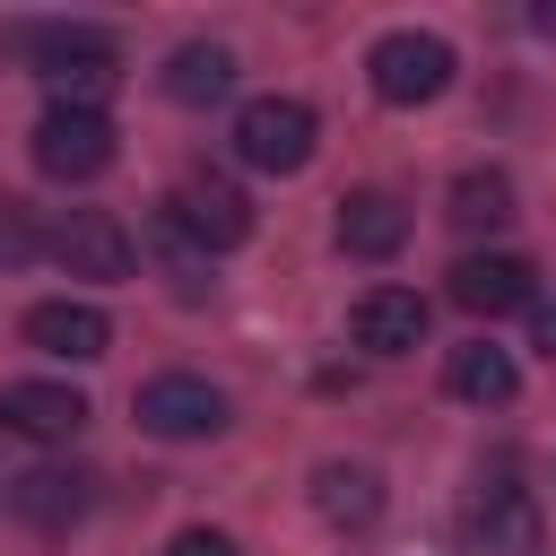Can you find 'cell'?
I'll use <instances>...</instances> for the list:
<instances>
[{"label":"cell","mask_w":556,"mask_h":556,"mask_svg":"<svg viewBox=\"0 0 556 556\" xmlns=\"http://www.w3.org/2000/svg\"><path fill=\"white\" fill-rule=\"evenodd\" d=\"M339 243H348L356 261H391V252L408 243V208H400L391 191H348V200H339Z\"/></svg>","instance_id":"cell-14"},{"label":"cell","mask_w":556,"mask_h":556,"mask_svg":"<svg viewBox=\"0 0 556 556\" xmlns=\"http://www.w3.org/2000/svg\"><path fill=\"white\" fill-rule=\"evenodd\" d=\"M443 382H452V400H478V408H504V400L521 391V365H513L504 348H486V339H469V348H452V365H443Z\"/></svg>","instance_id":"cell-16"},{"label":"cell","mask_w":556,"mask_h":556,"mask_svg":"<svg viewBox=\"0 0 556 556\" xmlns=\"http://www.w3.org/2000/svg\"><path fill=\"white\" fill-rule=\"evenodd\" d=\"M52 261H61L70 278H130L139 243H130L122 217H104V208H70V217L52 226Z\"/></svg>","instance_id":"cell-6"},{"label":"cell","mask_w":556,"mask_h":556,"mask_svg":"<svg viewBox=\"0 0 556 556\" xmlns=\"http://www.w3.org/2000/svg\"><path fill=\"white\" fill-rule=\"evenodd\" d=\"M365 78L382 104H434L452 87V43L443 35H417V26H391L374 52H365Z\"/></svg>","instance_id":"cell-3"},{"label":"cell","mask_w":556,"mask_h":556,"mask_svg":"<svg viewBox=\"0 0 556 556\" xmlns=\"http://www.w3.org/2000/svg\"><path fill=\"white\" fill-rule=\"evenodd\" d=\"M139 426L165 434V443H191V434H217L226 426V391L200 382V374H156L139 391Z\"/></svg>","instance_id":"cell-7"},{"label":"cell","mask_w":556,"mask_h":556,"mask_svg":"<svg viewBox=\"0 0 556 556\" xmlns=\"http://www.w3.org/2000/svg\"><path fill=\"white\" fill-rule=\"evenodd\" d=\"M174 226L200 243V252H235L252 235V200L226 182V174H182L174 182Z\"/></svg>","instance_id":"cell-5"},{"label":"cell","mask_w":556,"mask_h":556,"mask_svg":"<svg viewBox=\"0 0 556 556\" xmlns=\"http://www.w3.org/2000/svg\"><path fill=\"white\" fill-rule=\"evenodd\" d=\"M313 513L339 521V530H365V521L382 513V478H374L365 460H321V469H313Z\"/></svg>","instance_id":"cell-15"},{"label":"cell","mask_w":556,"mask_h":556,"mask_svg":"<svg viewBox=\"0 0 556 556\" xmlns=\"http://www.w3.org/2000/svg\"><path fill=\"white\" fill-rule=\"evenodd\" d=\"M417 339H426V295H417V287H365V295H356V348L408 356Z\"/></svg>","instance_id":"cell-10"},{"label":"cell","mask_w":556,"mask_h":556,"mask_svg":"<svg viewBox=\"0 0 556 556\" xmlns=\"http://www.w3.org/2000/svg\"><path fill=\"white\" fill-rule=\"evenodd\" d=\"M452 304L478 313V321L521 313L530 304V261L521 252H469V261H452Z\"/></svg>","instance_id":"cell-8"},{"label":"cell","mask_w":556,"mask_h":556,"mask_svg":"<svg viewBox=\"0 0 556 556\" xmlns=\"http://www.w3.org/2000/svg\"><path fill=\"white\" fill-rule=\"evenodd\" d=\"M469 539H478L486 556H539V513H530V495H521L513 478L478 486V504H469Z\"/></svg>","instance_id":"cell-13"},{"label":"cell","mask_w":556,"mask_h":556,"mask_svg":"<svg viewBox=\"0 0 556 556\" xmlns=\"http://www.w3.org/2000/svg\"><path fill=\"white\" fill-rule=\"evenodd\" d=\"M9 504H17L35 530H70V521H87V504H96V478H87V469H61V460H43V469H26V478L9 486Z\"/></svg>","instance_id":"cell-12"},{"label":"cell","mask_w":556,"mask_h":556,"mask_svg":"<svg viewBox=\"0 0 556 556\" xmlns=\"http://www.w3.org/2000/svg\"><path fill=\"white\" fill-rule=\"evenodd\" d=\"M0 43L52 78V104H96L122 78V43L104 26H0Z\"/></svg>","instance_id":"cell-1"},{"label":"cell","mask_w":556,"mask_h":556,"mask_svg":"<svg viewBox=\"0 0 556 556\" xmlns=\"http://www.w3.org/2000/svg\"><path fill=\"white\" fill-rule=\"evenodd\" d=\"M165 556H235V539H226V530H182Z\"/></svg>","instance_id":"cell-20"},{"label":"cell","mask_w":556,"mask_h":556,"mask_svg":"<svg viewBox=\"0 0 556 556\" xmlns=\"http://www.w3.org/2000/svg\"><path fill=\"white\" fill-rule=\"evenodd\" d=\"M530 339H539V356H556V304H530Z\"/></svg>","instance_id":"cell-21"},{"label":"cell","mask_w":556,"mask_h":556,"mask_svg":"<svg viewBox=\"0 0 556 556\" xmlns=\"http://www.w3.org/2000/svg\"><path fill=\"white\" fill-rule=\"evenodd\" d=\"M35 165H43L52 182L104 174V165H113V122H104L96 104H43V122H35Z\"/></svg>","instance_id":"cell-4"},{"label":"cell","mask_w":556,"mask_h":556,"mask_svg":"<svg viewBox=\"0 0 556 556\" xmlns=\"http://www.w3.org/2000/svg\"><path fill=\"white\" fill-rule=\"evenodd\" d=\"M26 339H35L43 356H70V365H96V356L113 348V321H104L96 304H78V295H52V304H35V313H26Z\"/></svg>","instance_id":"cell-9"},{"label":"cell","mask_w":556,"mask_h":556,"mask_svg":"<svg viewBox=\"0 0 556 556\" xmlns=\"http://www.w3.org/2000/svg\"><path fill=\"white\" fill-rule=\"evenodd\" d=\"M313 139H321V122H313L304 96H252V104L235 113V156H243L252 174H295V165H313Z\"/></svg>","instance_id":"cell-2"},{"label":"cell","mask_w":556,"mask_h":556,"mask_svg":"<svg viewBox=\"0 0 556 556\" xmlns=\"http://www.w3.org/2000/svg\"><path fill=\"white\" fill-rule=\"evenodd\" d=\"M0 417H9L17 434H35V443H70L96 408H87L70 382H9V391H0Z\"/></svg>","instance_id":"cell-11"},{"label":"cell","mask_w":556,"mask_h":556,"mask_svg":"<svg viewBox=\"0 0 556 556\" xmlns=\"http://www.w3.org/2000/svg\"><path fill=\"white\" fill-rule=\"evenodd\" d=\"M235 87V52L226 43H174V61H165V96L174 104H217Z\"/></svg>","instance_id":"cell-17"},{"label":"cell","mask_w":556,"mask_h":556,"mask_svg":"<svg viewBox=\"0 0 556 556\" xmlns=\"http://www.w3.org/2000/svg\"><path fill=\"white\" fill-rule=\"evenodd\" d=\"M504 217H513V174L469 165V174L452 182V226H460V235H486V226H504Z\"/></svg>","instance_id":"cell-18"},{"label":"cell","mask_w":556,"mask_h":556,"mask_svg":"<svg viewBox=\"0 0 556 556\" xmlns=\"http://www.w3.org/2000/svg\"><path fill=\"white\" fill-rule=\"evenodd\" d=\"M43 252V235H35V208L26 200H0V269H26Z\"/></svg>","instance_id":"cell-19"}]
</instances>
